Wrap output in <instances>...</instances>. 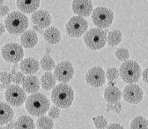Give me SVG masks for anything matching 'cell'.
I'll return each instance as SVG.
<instances>
[{"label": "cell", "instance_id": "17", "mask_svg": "<svg viewBox=\"0 0 148 129\" xmlns=\"http://www.w3.org/2000/svg\"><path fill=\"white\" fill-rule=\"evenodd\" d=\"M16 4L22 13L32 14L38 9L40 0H17Z\"/></svg>", "mask_w": 148, "mask_h": 129}, {"label": "cell", "instance_id": "43", "mask_svg": "<svg viewBox=\"0 0 148 129\" xmlns=\"http://www.w3.org/2000/svg\"><path fill=\"white\" fill-rule=\"evenodd\" d=\"M1 89H2V88H1V84H0V91H1Z\"/></svg>", "mask_w": 148, "mask_h": 129}, {"label": "cell", "instance_id": "22", "mask_svg": "<svg viewBox=\"0 0 148 129\" xmlns=\"http://www.w3.org/2000/svg\"><path fill=\"white\" fill-rule=\"evenodd\" d=\"M56 83L57 79L55 78L53 73L51 72H46L41 78V86L46 91L53 90L57 85Z\"/></svg>", "mask_w": 148, "mask_h": 129}, {"label": "cell", "instance_id": "42", "mask_svg": "<svg viewBox=\"0 0 148 129\" xmlns=\"http://www.w3.org/2000/svg\"><path fill=\"white\" fill-rule=\"evenodd\" d=\"M3 2H4V0H0V7L3 4Z\"/></svg>", "mask_w": 148, "mask_h": 129}, {"label": "cell", "instance_id": "3", "mask_svg": "<svg viewBox=\"0 0 148 129\" xmlns=\"http://www.w3.org/2000/svg\"><path fill=\"white\" fill-rule=\"evenodd\" d=\"M4 26L9 34H22L28 27V19L22 12H11L4 19Z\"/></svg>", "mask_w": 148, "mask_h": 129}, {"label": "cell", "instance_id": "39", "mask_svg": "<svg viewBox=\"0 0 148 129\" xmlns=\"http://www.w3.org/2000/svg\"><path fill=\"white\" fill-rule=\"evenodd\" d=\"M33 28H34V31H35V32L37 31V32H38V33H40V34H43V33H44V32L42 31V28L37 27V26H35V25H34Z\"/></svg>", "mask_w": 148, "mask_h": 129}, {"label": "cell", "instance_id": "23", "mask_svg": "<svg viewBox=\"0 0 148 129\" xmlns=\"http://www.w3.org/2000/svg\"><path fill=\"white\" fill-rule=\"evenodd\" d=\"M14 129H35V123L30 117L21 116L14 123Z\"/></svg>", "mask_w": 148, "mask_h": 129}, {"label": "cell", "instance_id": "19", "mask_svg": "<svg viewBox=\"0 0 148 129\" xmlns=\"http://www.w3.org/2000/svg\"><path fill=\"white\" fill-rule=\"evenodd\" d=\"M14 112L8 102H0V126L8 124L13 121Z\"/></svg>", "mask_w": 148, "mask_h": 129}, {"label": "cell", "instance_id": "38", "mask_svg": "<svg viewBox=\"0 0 148 129\" xmlns=\"http://www.w3.org/2000/svg\"><path fill=\"white\" fill-rule=\"evenodd\" d=\"M5 30H6L5 26H4L2 23H0V36H2L3 34H4Z\"/></svg>", "mask_w": 148, "mask_h": 129}, {"label": "cell", "instance_id": "31", "mask_svg": "<svg viewBox=\"0 0 148 129\" xmlns=\"http://www.w3.org/2000/svg\"><path fill=\"white\" fill-rule=\"evenodd\" d=\"M119 70L116 68H109L107 70L106 77L108 79V82H113L119 78Z\"/></svg>", "mask_w": 148, "mask_h": 129}, {"label": "cell", "instance_id": "30", "mask_svg": "<svg viewBox=\"0 0 148 129\" xmlns=\"http://www.w3.org/2000/svg\"><path fill=\"white\" fill-rule=\"evenodd\" d=\"M13 76L14 75L11 73H8L5 71L0 72V82L2 83V85L8 87L13 82Z\"/></svg>", "mask_w": 148, "mask_h": 129}, {"label": "cell", "instance_id": "41", "mask_svg": "<svg viewBox=\"0 0 148 129\" xmlns=\"http://www.w3.org/2000/svg\"><path fill=\"white\" fill-rule=\"evenodd\" d=\"M17 73V71H16V70H15V69H14V68H13V69H12V70H11V73H12V74H13V75L15 74V73Z\"/></svg>", "mask_w": 148, "mask_h": 129}, {"label": "cell", "instance_id": "33", "mask_svg": "<svg viewBox=\"0 0 148 129\" xmlns=\"http://www.w3.org/2000/svg\"><path fill=\"white\" fill-rule=\"evenodd\" d=\"M24 78H25L24 73H23L22 72H17L13 76V82H14V84L19 85V84H22L23 82Z\"/></svg>", "mask_w": 148, "mask_h": 129}, {"label": "cell", "instance_id": "35", "mask_svg": "<svg viewBox=\"0 0 148 129\" xmlns=\"http://www.w3.org/2000/svg\"><path fill=\"white\" fill-rule=\"evenodd\" d=\"M9 12H10V9L6 5H2L0 7V17L7 16L9 14Z\"/></svg>", "mask_w": 148, "mask_h": 129}, {"label": "cell", "instance_id": "8", "mask_svg": "<svg viewBox=\"0 0 148 129\" xmlns=\"http://www.w3.org/2000/svg\"><path fill=\"white\" fill-rule=\"evenodd\" d=\"M1 54L8 62L18 63L23 60L24 53L22 45L17 43H8L2 48Z\"/></svg>", "mask_w": 148, "mask_h": 129}, {"label": "cell", "instance_id": "21", "mask_svg": "<svg viewBox=\"0 0 148 129\" xmlns=\"http://www.w3.org/2000/svg\"><path fill=\"white\" fill-rule=\"evenodd\" d=\"M121 98V92L116 86H108L104 91V99L108 103L119 102Z\"/></svg>", "mask_w": 148, "mask_h": 129}, {"label": "cell", "instance_id": "15", "mask_svg": "<svg viewBox=\"0 0 148 129\" xmlns=\"http://www.w3.org/2000/svg\"><path fill=\"white\" fill-rule=\"evenodd\" d=\"M40 68V62L34 58H24L20 62L19 69L23 73L26 75L35 74Z\"/></svg>", "mask_w": 148, "mask_h": 129}, {"label": "cell", "instance_id": "14", "mask_svg": "<svg viewBox=\"0 0 148 129\" xmlns=\"http://www.w3.org/2000/svg\"><path fill=\"white\" fill-rule=\"evenodd\" d=\"M52 16L47 10H37L32 15V22L35 26L42 29L47 28L52 23Z\"/></svg>", "mask_w": 148, "mask_h": 129}, {"label": "cell", "instance_id": "6", "mask_svg": "<svg viewBox=\"0 0 148 129\" xmlns=\"http://www.w3.org/2000/svg\"><path fill=\"white\" fill-rule=\"evenodd\" d=\"M114 18L113 11L107 7L96 8L92 14V19L93 23L101 29L110 27L113 23Z\"/></svg>", "mask_w": 148, "mask_h": 129}, {"label": "cell", "instance_id": "37", "mask_svg": "<svg viewBox=\"0 0 148 129\" xmlns=\"http://www.w3.org/2000/svg\"><path fill=\"white\" fill-rule=\"evenodd\" d=\"M142 80L148 83V68H147L142 72Z\"/></svg>", "mask_w": 148, "mask_h": 129}, {"label": "cell", "instance_id": "11", "mask_svg": "<svg viewBox=\"0 0 148 129\" xmlns=\"http://www.w3.org/2000/svg\"><path fill=\"white\" fill-rule=\"evenodd\" d=\"M106 73L103 68L98 66L91 68L85 75V80L89 86L101 88L106 82Z\"/></svg>", "mask_w": 148, "mask_h": 129}, {"label": "cell", "instance_id": "16", "mask_svg": "<svg viewBox=\"0 0 148 129\" xmlns=\"http://www.w3.org/2000/svg\"><path fill=\"white\" fill-rule=\"evenodd\" d=\"M21 45L25 48H34L38 43V37L34 30H26L21 34Z\"/></svg>", "mask_w": 148, "mask_h": 129}, {"label": "cell", "instance_id": "18", "mask_svg": "<svg viewBox=\"0 0 148 129\" xmlns=\"http://www.w3.org/2000/svg\"><path fill=\"white\" fill-rule=\"evenodd\" d=\"M39 79L34 75H27L24 78V81L22 83V87L24 91L28 93H38L40 89Z\"/></svg>", "mask_w": 148, "mask_h": 129}, {"label": "cell", "instance_id": "29", "mask_svg": "<svg viewBox=\"0 0 148 129\" xmlns=\"http://www.w3.org/2000/svg\"><path fill=\"white\" fill-rule=\"evenodd\" d=\"M115 56L116 58L119 60V61H127L128 60L129 57H130V54L128 49L125 48H117L115 52Z\"/></svg>", "mask_w": 148, "mask_h": 129}, {"label": "cell", "instance_id": "13", "mask_svg": "<svg viewBox=\"0 0 148 129\" xmlns=\"http://www.w3.org/2000/svg\"><path fill=\"white\" fill-rule=\"evenodd\" d=\"M72 9L77 16L87 18L92 14L93 3L92 0H73L72 3Z\"/></svg>", "mask_w": 148, "mask_h": 129}, {"label": "cell", "instance_id": "27", "mask_svg": "<svg viewBox=\"0 0 148 129\" xmlns=\"http://www.w3.org/2000/svg\"><path fill=\"white\" fill-rule=\"evenodd\" d=\"M40 67L44 71L51 72L53 69H55V67H56L55 61L53 59V58L50 57L49 55H45L41 59Z\"/></svg>", "mask_w": 148, "mask_h": 129}, {"label": "cell", "instance_id": "34", "mask_svg": "<svg viewBox=\"0 0 148 129\" xmlns=\"http://www.w3.org/2000/svg\"><path fill=\"white\" fill-rule=\"evenodd\" d=\"M107 110L108 112L110 111H116L117 113H119L121 111V104L119 102H116V103H108L107 105Z\"/></svg>", "mask_w": 148, "mask_h": 129}, {"label": "cell", "instance_id": "7", "mask_svg": "<svg viewBox=\"0 0 148 129\" xmlns=\"http://www.w3.org/2000/svg\"><path fill=\"white\" fill-rule=\"evenodd\" d=\"M66 32L71 38H80L88 31V23L83 17L73 16L66 23Z\"/></svg>", "mask_w": 148, "mask_h": 129}, {"label": "cell", "instance_id": "5", "mask_svg": "<svg viewBox=\"0 0 148 129\" xmlns=\"http://www.w3.org/2000/svg\"><path fill=\"white\" fill-rule=\"evenodd\" d=\"M119 74L124 82L135 84L141 78V68L136 62L128 59L122 62L119 68Z\"/></svg>", "mask_w": 148, "mask_h": 129}, {"label": "cell", "instance_id": "28", "mask_svg": "<svg viewBox=\"0 0 148 129\" xmlns=\"http://www.w3.org/2000/svg\"><path fill=\"white\" fill-rule=\"evenodd\" d=\"M92 120H93L95 127H96L97 129H106V128L108 127V120L103 116L99 115L97 116V117H94L92 118Z\"/></svg>", "mask_w": 148, "mask_h": 129}, {"label": "cell", "instance_id": "2", "mask_svg": "<svg viewBox=\"0 0 148 129\" xmlns=\"http://www.w3.org/2000/svg\"><path fill=\"white\" fill-rule=\"evenodd\" d=\"M25 108L29 114L41 117L48 112L50 108V100L47 96L40 93H32L26 99Z\"/></svg>", "mask_w": 148, "mask_h": 129}, {"label": "cell", "instance_id": "20", "mask_svg": "<svg viewBox=\"0 0 148 129\" xmlns=\"http://www.w3.org/2000/svg\"><path fill=\"white\" fill-rule=\"evenodd\" d=\"M44 40L50 45L59 43L62 40V34L58 28L56 27H49L46 28L43 33Z\"/></svg>", "mask_w": 148, "mask_h": 129}, {"label": "cell", "instance_id": "12", "mask_svg": "<svg viewBox=\"0 0 148 129\" xmlns=\"http://www.w3.org/2000/svg\"><path fill=\"white\" fill-rule=\"evenodd\" d=\"M143 90L136 83L127 85L122 93L124 101L130 104H137L141 102L143 99Z\"/></svg>", "mask_w": 148, "mask_h": 129}, {"label": "cell", "instance_id": "32", "mask_svg": "<svg viewBox=\"0 0 148 129\" xmlns=\"http://www.w3.org/2000/svg\"><path fill=\"white\" fill-rule=\"evenodd\" d=\"M48 117H51L52 119H56L58 118L60 116V109L57 106H53L48 110Z\"/></svg>", "mask_w": 148, "mask_h": 129}, {"label": "cell", "instance_id": "1", "mask_svg": "<svg viewBox=\"0 0 148 129\" xmlns=\"http://www.w3.org/2000/svg\"><path fill=\"white\" fill-rule=\"evenodd\" d=\"M51 99L55 106L62 109L71 107L74 100V92L67 83H59L51 93Z\"/></svg>", "mask_w": 148, "mask_h": 129}, {"label": "cell", "instance_id": "26", "mask_svg": "<svg viewBox=\"0 0 148 129\" xmlns=\"http://www.w3.org/2000/svg\"><path fill=\"white\" fill-rule=\"evenodd\" d=\"M131 129H148V122L147 120L142 117L138 116L133 118L130 124Z\"/></svg>", "mask_w": 148, "mask_h": 129}, {"label": "cell", "instance_id": "4", "mask_svg": "<svg viewBox=\"0 0 148 129\" xmlns=\"http://www.w3.org/2000/svg\"><path fill=\"white\" fill-rule=\"evenodd\" d=\"M107 38V31L99 27H93L85 33L83 41L86 47L90 50H100L106 46Z\"/></svg>", "mask_w": 148, "mask_h": 129}, {"label": "cell", "instance_id": "36", "mask_svg": "<svg viewBox=\"0 0 148 129\" xmlns=\"http://www.w3.org/2000/svg\"><path fill=\"white\" fill-rule=\"evenodd\" d=\"M106 129H124L123 126L119 123H111L108 124Z\"/></svg>", "mask_w": 148, "mask_h": 129}, {"label": "cell", "instance_id": "10", "mask_svg": "<svg viewBox=\"0 0 148 129\" xmlns=\"http://www.w3.org/2000/svg\"><path fill=\"white\" fill-rule=\"evenodd\" d=\"M75 69L72 62L69 61H62L56 65L53 75L57 81L61 83H67L73 78Z\"/></svg>", "mask_w": 148, "mask_h": 129}, {"label": "cell", "instance_id": "40", "mask_svg": "<svg viewBox=\"0 0 148 129\" xmlns=\"http://www.w3.org/2000/svg\"><path fill=\"white\" fill-rule=\"evenodd\" d=\"M18 68H19V65H18V63H15V64L14 65V67H13V68H14V69H15V70H17V69H18Z\"/></svg>", "mask_w": 148, "mask_h": 129}, {"label": "cell", "instance_id": "25", "mask_svg": "<svg viewBox=\"0 0 148 129\" xmlns=\"http://www.w3.org/2000/svg\"><path fill=\"white\" fill-rule=\"evenodd\" d=\"M38 129H53L54 122L53 119L47 116H41L36 122Z\"/></svg>", "mask_w": 148, "mask_h": 129}, {"label": "cell", "instance_id": "24", "mask_svg": "<svg viewBox=\"0 0 148 129\" xmlns=\"http://www.w3.org/2000/svg\"><path fill=\"white\" fill-rule=\"evenodd\" d=\"M122 40V33L119 29H113L109 31L107 38V43L111 47L118 45Z\"/></svg>", "mask_w": 148, "mask_h": 129}, {"label": "cell", "instance_id": "9", "mask_svg": "<svg viewBox=\"0 0 148 129\" xmlns=\"http://www.w3.org/2000/svg\"><path fill=\"white\" fill-rule=\"evenodd\" d=\"M4 95L6 102L10 106H14L16 108L22 106L27 99L26 92L24 89L17 84L9 85L5 90Z\"/></svg>", "mask_w": 148, "mask_h": 129}]
</instances>
